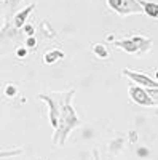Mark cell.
Wrapping results in <instances>:
<instances>
[{"label": "cell", "mask_w": 158, "mask_h": 160, "mask_svg": "<svg viewBox=\"0 0 158 160\" xmlns=\"http://www.w3.org/2000/svg\"><path fill=\"white\" fill-rule=\"evenodd\" d=\"M53 96L56 98L58 104H59V117H58V125L55 128V133H53V138L51 141L55 144H61L64 146L65 139H67L69 133L77 128L78 125L82 123L80 117H78L77 111L74 109L72 106V98L75 95L74 90H69V91H61V93H51Z\"/></svg>", "instance_id": "1"}, {"label": "cell", "mask_w": 158, "mask_h": 160, "mask_svg": "<svg viewBox=\"0 0 158 160\" xmlns=\"http://www.w3.org/2000/svg\"><path fill=\"white\" fill-rule=\"evenodd\" d=\"M115 47L122 48L128 55H146L152 48V38L144 37V35H133L129 38H122V40H113L112 42Z\"/></svg>", "instance_id": "2"}, {"label": "cell", "mask_w": 158, "mask_h": 160, "mask_svg": "<svg viewBox=\"0 0 158 160\" xmlns=\"http://www.w3.org/2000/svg\"><path fill=\"white\" fill-rule=\"evenodd\" d=\"M128 95H129V99L137 106H144V108H156V101L147 93V88H144L141 85L131 83L128 87Z\"/></svg>", "instance_id": "3"}, {"label": "cell", "mask_w": 158, "mask_h": 160, "mask_svg": "<svg viewBox=\"0 0 158 160\" xmlns=\"http://www.w3.org/2000/svg\"><path fill=\"white\" fill-rule=\"evenodd\" d=\"M123 75L128 77L131 82H134L136 85H141L144 88H158L156 80L155 78H150L147 74L136 72V71H129V69H123Z\"/></svg>", "instance_id": "4"}, {"label": "cell", "mask_w": 158, "mask_h": 160, "mask_svg": "<svg viewBox=\"0 0 158 160\" xmlns=\"http://www.w3.org/2000/svg\"><path fill=\"white\" fill-rule=\"evenodd\" d=\"M38 99H42L46 102L48 109H50V123L53 128H56L58 125V117H59V104L56 101V98L53 95H38Z\"/></svg>", "instance_id": "5"}, {"label": "cell", "mask_w": 158, "mask_h": 160, "mask_svg": "<svg viewBox=\"0 0 158 160\" xmlns=\"http://www.w3.org/2000/svg\"><path fill=\"white\" fill-rule=\"evenodd\" d=\"M34 8H35V3H32V5H29V7L26 8V10H22V11L16 13V15H15V18H13V26H15L16 29H21L22 26L26 24V19H27L29 13H31Z\"/></svg>", "instance_id": "6"}, {"label": "cell", "mask_w": 158, "mask_h": 160, "mask_svg": "<svg viewBox=\"0 0 158 160\" xmlns=\"http://www.w3.org/2000/svg\"><path fill=\"white\" fill-rule=\"evenodd\" d=\"M137 3L141 5L142 11L146 13V15H149L150 18H156L158 16V5L155 2H149V0H137Z\"/></svg>", "instance_id": "7"}, {"label": "cell", "mask_w": 158, "mask_h": 160, "mask_svg": "<svg viewBox=\"0 0 158 160\" xmlns=\"http://www.w3.org/2000/svg\"><path fill=\"white\" fill-rule=\"evenodd\" d=\"M62 58H64V53L61 50H51V51H46L45 55H43V62L48 64V66H51V64L58 62Z\"/></svg>", "instance_id": "8"}, {"label": "cell", "mask_w": 158, "mask_h": 160, "mask_svg": "<svg viewBox=\"0 0 158 160\" xmlns=\"http://www.w3.org/2000/svg\"><path fill=\"white\" fill-rule=\"evenodd\" d=\"M93 53H94V56L99 58V59H109L110 58V51L104 43H94L93 45Z\"/></svg>", "instance_id": "9"}, {"label": "cell", "mask_w": 158, "mask_h": 160, "mask_svg": "<svg viewBox=\"0 0 158 160\" xmlns=\"http://www.w3.org/2000/svg\"><path fill=\"white\" fill-rule=\"evenodd\" d=\"M18 93H19V88H18L16 83H7L3 87V96L8 98V99H13Z\"/></svg>", "instance_id": "10"}, {"label": "cell", "mask_w": 158, "mask_h": 160, "mask_svg": "<svg viewBox=\"0 0 158 160\" xmlns=\"http://www.w3.org/2000/svg\"><path fill=\"white\" fill-rule=\"evenodd\" d=\"M24 152V149H13V151H3L0 152V158H5V157H16V155H21Z\"/></svg>", "instance_id": "11"}, {"label": "cell", "mask_w": 158, "mask_h": 160, "mask_svg": "<svg viewBox=\"0 0 158 160\" xmlns=\"http://www.w3.org/2000/svg\"><path fill=\"white\" fill-rule=\"evenodd\" d=\"M27 55H29L27 48H22V47L16 48V58H19V59H24V58H27Z\"/></svg>", "instance_id": "12"}, {"label": "cell", "mask_w": 158, "mask_h": 160, "mask_svg": "<svg viewBox=\"0 0 158 160\" xmlns=\"http://www.w3.org/2000/svg\"><path fill=\"white\" fill-rule=\"evenodd\" d=\"M26 45H27L29 48H34V47L37 45V40H35L34 37H29L27 40H26Z\"/></svg>", "instance_id": "13"}, {"label": "cell", "mask_w": 158, "mask_h": 160, "mask_svg": "<svg viewBox=\"0 0 158 160\" xmlns=\"http://www.w3.org/2000/svg\"><path fill=\"white\" fill-rule=\"evenodd\" d=\"M22 28H24V32H26V34H29V35H32V34H34V31H35L31 24H24Z\"/></svg>", "instance_id": "14"}, {"label": "cell", "mask_w": 158, "mask_h": 160, "mask_svg": "<svg viewBox=\"0 0 158 160\" xmlns=\"http://www.w3.org/2000/svg\"><path fill=\"white\" fill-rule=\"evenodd\" d=\"M93 158H94V160H101V157H99V152H98V149H94V151H93Z\"/></svg>", "instance_id": "15"}]
</instances>
